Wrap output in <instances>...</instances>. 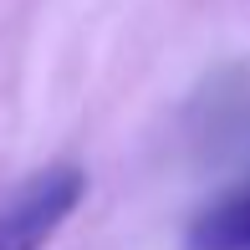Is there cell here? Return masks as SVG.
I'll return each instance as SVG.
<instances>
[{
  "label": "cell",
  "mask_w": 250,
  "mask_h": 250,
  "mask_svg": "<svg viewBox=\"0 0 250 250\" xmlns=\"http://www.w3.org/2000/svg\"><path fill=\"white\" fill-rule=\"evenodd\" d=\"M87 194V174L77 164H51L31 174L0 204V250H46L51 235L77 214Z\"/></svg>",
  "instance_id": "obj_1"
},
{
  "label": "cell",
  "mask_w": 250,
  "mask_h": 250,
  "mask_svg": "<svg viewBox=\"0 0 250 250\" xmlns=\"http://www.w3.org/2000/svg\"><path fill=\"white\" fill-rule=\"evenodd\" d=\"M184 250H250V179L225 189L189 220Z\"/></svg>",
  "instance_id": "obj_2"
}]
</instances>
